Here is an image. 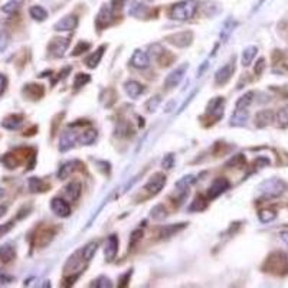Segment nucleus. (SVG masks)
Returning <instances> with one entry per match:
<instances>
[{"label": "nucleus", "instance_id": "obj_49", "mask_svg": "<svg viewBox=\"0 0 288 288\" xmlns=\"http://www.w3.org/2000/svg\"><path fill=\"white\" fill-rule=\"evenodd\" d=\"M130 277H131V270L127 271L126 275H124V277L121 278V287H126L127 282H128V279H130Z\"/></svg>", "mask_w": 288, "mask_h": 288}, {"label": "nucleus", "instance_id": "obj_26", "mask_svg": "<svg viewBox=\"0 0 288 288\" xmlns=\"http://www.w3.org/2000/svg\"><path fill=\"white\" fill-rule=\"evenodd\" d=\"M104 51H105V46L102 45L95 51V54L88 56V58H87V66H88V68H95L99 63V61H101V58H102V55H104Z\"/></svg>", "mask_w": 288, "mask_h": 288}, {"label": "nucleus", "instance_id": "obj_41", "mask_svg": "<svg viewBox=\"0 0 288 288\" xmlns=\"http://www.w3.org/2000/svg\"><path fill=\"white\" fill-rule=\"evenodd\" d=\"M90 48H91V45L88 44V42H80V44L77 45V48L72 51V55H74V56H78V55H81L82 52L88 51Z\"/></svg>", "mask_w": 288, "mask_h": 288}, {"label": "nucleus", "instance_id": "obj_27", "mask_svg": "<svg viewBox=\"0 0 288 288\" xmlns=\"http://www.w3.org/2000/svg\"><path fill=\"white\" fill-rule=\"evenodd\" d=\"M29 15H30V18L35 19L38 22H44L48 18V12L42 6H32L29 9Z\"/></svg>", "mask_w": 288, "mask_h": 288}, {"label": "nucleus", "instance_id": "obj_19", "mask_svg": "<svg viewBox=\"0 0 288 288\" xmlns=\"http://www.w3.org/2000/svg\"><path fill=\"white\" fill-rule=\"evenodd\" d=\"M169 42L173 44V45L180 46V48H185L190 44V39H192V33H188V32H183V33H177V35L169 36L167 38Z\"/></svg>", "mask_w": 288, "mask_h": 288}, {"label": "nucleus", "instance_id": "obj_50", "mask_svg": "<svg viewBox=\"0 0 288 288\" xmlns=\"http://www.w3.org/2000/svg\"><path fill=\"white\" fill-rule=\"evenodd\" d=\"M279 236H281V239L288 245V231H282V232L279 234Z\"/></svg>", "mask_w": 288, "mask_h": 288}, {"label": "nucleus", "instance_id": "obj_28", "mask_svg": "<svg viewBox=\"0 0 288 288\" xmlns=\"http://www.w3.org/2000/svg\"><path fill=\"white\" fill-rule=\"evenodd\" d=\"M75 164H77V162H66L63 163L62 166L59 167V170H58V179H66L69 174H71L72 171H74V169H75Z\"/></svg>", "mask_w": 288, "mask_h": 288}, {"label": "nucleus", "instance_id": "obj_33", "mask_svg": "<svg viewBox=\"0 0 288 288\" xmlns=\"http://www.w3.org/2000/svg\"><path fill=\"white\" fill-rule=\"evenodd\" d=\"M150 213H152V218H153L154 221H163V219L167 218V210H166V207L163 206V205H156L152 209Z\"/></svg>", "mask_w": 288, "mask_h": 288}, {"label": "nucleus", "instance_id": "obj_32", "mask_svg": "<svg viewBox=\"0 0 288 288\" xmlns=\"http://www.w3.org/2000/svg\"><path fill=\"white\" fill-rule=\"evenodd\" d=\"M258 218H260V221H261L262 224H270V222H272L277 218V212L272 210V209H264V210L260 212Z\"/></svg>", "mask_w": 288, "mask_h": 288}, {"label": "nucleus", "instance_id": "obj_29", "mask_svg": "<svg viewBox=\"0 0 288 288\" xmlns=\"http://www.w3.org/2000/svg\"><path fill=\"white\" fill-rule=\"evenodd\" d=\"M95 138H97V131L95 130H87V131H84L78 137L80 143L84 144V146H91V144L95 141Z\"/></svg>", "mask_w": 288, "mask_h": 288}, {"label": "nucleus", "instance_id": "obj_7", "mask_svg": "<svg viewBox=\"0 0 288 288\" xmlns=\"http://www.w3.org/2000/svg\"><path fill=\"white\" fill-rule=\"evenodd\" d=\"M235 66L234 63H226L222 68H219L215 74V82L218 85H225L226 82L229 81L234 75Z\"/></svg>", "mask_w": 288, "mask_h": 288}, {"label": "nucleus", "instance_id": "obj_44", "mask_svg": "<svg viewBox=\"0 0 288 288\" xmlns=\"http://www.w3.org/2000/svg\"><path fill=\"white\" fill-rule=\"evenodd\" d=\"M173 162H174L173 154H167V156L163 159V167H164V169H171V167H173Z\"/></svg>", "mask_w": 288, "mask_h": 288}, {"label": "nucleus", "instance_id": "obj_35", "mask_svg": "<svg viewBox=\"0 0 288 288\" xmlns=\"http://www.w3.org/2000/svg\"><path fill=\"white\" fill-rule=\"evenodd\" d=\"M277 121L279 127H288V105L282 107L277 113Z\"/></svg>", "mask_w": 288, "mask_h": 288}, {"label": "nucleus", "instance_id": "obj_40", "mask_svg": "<svg viewBox=\"0 0 288 288\" xmlns=\"http://www.w3.org/2000/svg\"><path fill=\"white\" fill-rule=\"evenodd\" d=\"M92 285H95V287L98 288H111L113 287V284H111V279L107 278V277H98V278L94 281V284Z\"/></svg>", "mask_w": 288, "mask_h": 288}, {"label": "nucleus", "instance_id": "obj_51", "mask_svg": "<svg viewBox=\"0 0 288 288\" xmlns=\"http://www.w3.org/2000/svg\"><path fill=\"white\" fill-rule=\"evenodd\" d=\"M206 66H207V61L206 62H203V65L200 66V69L198 71V77H202V74H203V71L206 69Z\"/></svg>", "mask_w": 288, "mask_h": 288}, {"label": "nucleus", "instance_id": "obj_2", "mask_svg": "<svg viewBox=\"0 0 288 288\" xmlns=\"http://www.w3.org/2000/svg\"><path fill=\"white\" fill-rule=\"evenodd\" d=\"M287 188V185L279 179H268L265 182H262L258 188V192L261 193L262 198L272 199L278 198L279 195L284 193V190Z\"/></svg>", "mask_w": 288, "mask_h": 288}, {"label": "nucleus", "instance_id": "obj_36", "mask_svg": "<svg viewBox=\"0 0 288 288\" xmlns=\"http://www.w3.org/2000/svg\"><path fill=\"white\" fill-rule=\"evenodd\" d=\"M234 27H235L234 20H228L225 25H224V29H222V32H221V38L224 39V42H225L226 39L229 38V35L234 32Z\"/></svg>", "mask_w": 288, "mask_h": 288}, {"label": "nucleus", "instance_id": "obj_21", "mask_svg": "<svg viewBox=\"0 0 288 288\" xmlns=\"http://www.w3.org/2000/svg\"><path fill=\"white\" fill-rule=\"evenodd\" d=\"M257 52H258V48L257 46H248L245 48L242 52V58H241V62H242L243 66H249L254 61V58L257 56Z\"/></svg>", "mask_w": 288, "mask_h": 288}, {"label": "nucleus", "instance_id": "obj_5", "mask_svg": "<svg viewBox=\"0 0 288 288\" xmlns=\"http://www.w3.org/2000/svg\"><path fill=\"white\" fill-rule=\"evenodd\" d=\"M164 185H166V176L163 173H156L154 176H152V179L146 183L144 189L152 195H157L164 188Z\"/></svg>", "mask_w": 288, "mask_h": 288}, {"label": "nucleus", "instance_id": "obj_39", "mask_svg": "<svg viewBox=\"0 0 288 288\" xmlns=\"http://www.w3.org/2000/svg\"><path fill=\"white\" fill-rule=\"evenodd\" d=\"M207 206V202L205 199L202 198V196H199V198L195 199V202L192 203V206H190V210H203V209H206Z\"/></svg>", "mask_w": 288, "mask_h": 288}, {"label": "nucleus", "instance_id": "obj_53", "mask_svg": "<svg viewBox=\"0 0 288 288\" xmlns=\"http://www.w3.org/2000/svg\"><path fill=\"white\" fill-rule=\"evenodd\" d=\"M3 196H5V190H3V189H2V188H0V200L3 199Z\"/></svg>", "mask_w": 288, "mask_h": 288}, {"label": "nucleus", "instance_id": "obj_31", "mask_svg": "<svg viewBox=\"0 0 288 288\" xmlns=\"http://www.w3.org/2000/svg\"><path fill=\"white\" fill-rule=\"evenodd\" d=\"M23 2L25 0H9L3 8H2V10L5 12V13H15V12H18L20 8H22V5H23Z\"/></svg>", "mask_w": 288, "mask_h": 288}, {"label": "nucleus", "instance_id": "obj_10", "mask_svg": "<svg viewBox=\"0 0 288 288\" xmlns=\"http://www.w3.org/2000/svg\"><path fill=\"white\" fill-rule=\"evenodd\" d=\"M131 66L135 68V69H146V68H149V65H150V58H149V55L146 54L144 51H140V49H137L134 51V54L131 56Z\"/></svg>", "mask_w": 288, "mask_h": 288}, {"label": "nucleus", "instance_id": "obj_18", "mask_svg": "<svg viewBox=\"0 0 288 288\" xmlns=\"http://www.w3.org/2000/svg\"><path fill=\"white\" fill-rule=\"evenodd\" d=\"M124 90H126L127 95H128L130 98H137V97L143 92L144 88L140 82L127 81L126 84H124Z\"/></svg>", "mask_w": 288, "mask_h": 288}, {"label": "nucleus", "instance_id": "obj_20", "mask_svg": "<svg viewBox=\"0 0 288 288\" xmlns=\"http://www.w3.org/2000/svg\"><path fill=\"white\" fill-rule=\"evenodd\" d=\"M246 120H248V110H235L231 117V126L242 127L246 124Z\"/></svg>", "mask_w": 288, "mask_h": 288}, {"label": "nucleus", "instance_id": "obj_13", "mask_svg": "<svg viewBox=\"0 0 288 288\" xmlns=\"http://www.w3.org/2000/svg\"><path fill=\"white\" fill-rule=\"evenodd\" d=\"M69 45V39H54L49 45V51L54 56H62Z\"/></svg>", "mask_w": 288, "mask_h": 288}, {"label": "nucleus", "instance_id": "obj_23", "mask_svg": "<svg viewBox=\"0 0 288 288\" xmlns=\"http://www.w3.org/2000/svg\"><path fill=\"white\" fill-rule=\"evenodd\" d=\"M254 97H255V92H254V91L246 92L245 95H242L241 98L236 101L235 110H248V107L251 105L252 101H254Z\"/></svg>", "mask_w": 288, "mask_h": 288}, {"label": "nucleus", "instance_id": "obj_4", "mask_svg": "<svg viewBox=\"0 0 288 288\" xmlns=\"http://www.w3.org/2000/svg\"><path fill=\"white\" fill-rule=\"evenodd\" d=\"M231 183L229 180L225 177H219L212 182V185L209 186V192H207V196L210 199H216L218 196H221L222 193H225L226 190L229 189Z\"/></svg>", "mask_w": 288, "mask_h": 288}, {"label": "nucleus", "instance_id": "obj_17", "mask_svg": "<svg viewBox=\"0 0 288 288\" xmlns=\"http://www.w3.org/2000/svg\"><path fill=\"white\" fill-rule=\"evenodd\" d=\"M22 124H23V117H22V116H18V114H12V116L6 117L2 121V126L5 127L6 130H12V131L20 128Z\"/></svg>", "mask_w": 288, "mask_h": 288}, {"label": "nucleus", "instance_id": "obj_54", "mask_svg": "<svg viewBox=\"0 0 288 288\" xmlns=\"http://www.w3.org/2000/svg\"><path fill=\"white\" fill-rule=\"evenodd\" d=\"M144 2H150V0H144Z\"/></svg>", "mask_w": 288, "mask_h": 288}, {"label": "nucleus", "instance_id": "obj_16", "mask_svg": "<svg viewBox=\"0 0 288 288\" xmlns=\"http://www.w3.org/2000/svg\"><path fill=\"white\" fill-rule=\"evenodd\" d=\"M272 120H274V113L271 110H262L255 117V126L258 128H264L268 126Z\"/></svg>", "mask_w": 288, "mask_h": 288}, {"label": "nucleus", "instance_id": "obj_24", "mask_svg": "<svg viewBox=\"0 0 288 288\" xmlns=\"http://www.w3.org/2000/svg\"><path fill=\"white\" fill-rule=\"evenodd\" d=\"M111 18H113L111 9H110L108 6H104L102 9L99 10L98 16H97V25H98L99 27L107 26L108 23L111 22Z\"/></svg>", "mask_w": 288, "mask_h": 288}, {"label": "nucleus", "instance_id": "obj_38", "mask_svg": "<svg viewBox=\"0 0 288 288\" xmlns=\"http://www.w3.org/2000/svg\"><path fill=\"white\" fill-rule=\"evenodd\" d=\"M141 238H143V231H141V229H135V231H133V234L130 236V242H128V249H133Z\"/></svg>", "mask_w": 288, "mask_h": 288}, {"label": "nucleus", "instance_id": "obj_47", "mask_svg": "<svg viewBox=\"0 0 288 288\" xmlns=\"http://www.w3.org/2000/svg\"><path fill=\"white\" fill-rule=\"evenodd\" d=\"M12 228H13V222H8V224H5V225L0 226V236H3V235L8 234Z\"/></svg>", "mask_w": 288, "mask_h": 288}, {"label": "nucleus", "instance_id": "obj_12", "mask_svg": "<svg viewBox=\"0 0 288 288\" xmlns=\"http://www.w3.org/2000/svg\"><path fill=\"white\" fill-rule=\"evenodd\" d=\"M77 140H78V135H77L75 131H69V130L63 131L61 138H59V150L61 152H68L69 149L74 147V144H75Z\"/></svg>", "mask_w": 288, "mask_h": 288}, {"label": "nucleus", "instance_id": "obj_8", "mask_svg": "<svg viewBox=\"0 0 288 288\" xmlns=\"http://www.w3.org/2000/svg\"><path fill=\"white\" fill-rule=\"evenodd\" d=\"M77 26H78V18L75 15H68L61 20H58L54 25V29L58 32H69V30H74Z\"/></svg>", "mask_w": 288, "mask_h": 288}, {"label": "nucleus", "instance_id": "obj_48", "mask_svg": "<svg viewBox=\"0 0 288 288\" xmlns=\"http://www.w3.org/2000/svg\"><path fill=\"white\" fill-rule=\"evenodd\" d=\"M6 87H8V78H6L3 74H0V94H3V92H5Z\"/></svg>", "mask_w": 288, "mask_h": 288}, {"label": "nucleus", "instance_id": "obj_45", "mask_svg": "<svg viewBox=\"0 0 288 288\" xmlns=\"http://www.w3.org/2000/svg\"><path fill=\"white\" fill-rule=\"evenodd\" d=\"M8 45H9V39H8V36L0 33V52H3V51L8 48Z\"/></svg>", "mask_w": 288, "mask_h": 288}, {"label": "nucleus", "instance_id": "obj_43", "mask_svg": "<svg viewBox=\"0 0 288 288\" xmlns=\"http://www.w3.org/2000/svg\"><path fill=\"white\" fill-rule=\"evenodd\" d=\"M159 104H160V98H159V97H154L153 99H150V101L147 102V105H146V107H147V111H150V113H152V111H156V108H157Z\"/></svg>", "mask_w": 288, "mask_h": 288}, {"label": "nucleus", "instance_id": "obj_25", "mask_svg": "<svg viewBox=\"0 0 288 288\" xmlns=\"http://www.w3.org/2000/svg\"><path fill=\"white\" fill-rule=\"evenodd\" d=\"M186 225H188V224H177V225L164 226V228H162V231H160V236H162V238H170V236H173L174 234H177L179 231L185 229Z\"/></svg>", "mask_w": 288, "mask_h": 288}, {"label": "nucleus", "instance_id": "obj_14", "mask_svg": "<svg viewBox=\"0 0 288 288\" xmlns=\"http://www.w3.org/2000/svg\"><path fill=\"white\" fill-rule=\"evenodd\" d=\"M16 257V249L12 243H5L0 246V261L3 264H9Z\"/></svg>", "mask_w": 288, "mask_h": 288}, {"label": "nucleus", "instance_id": "obj_46", "mask_svg": "<svg viewBox=\"0 0 288 288\" xmlns=\"http://www.w3.org/2000/svg\"><path fill=\"white\" fill-rule=\"evenodd\" d=\"M264 68H265V59L261 58V59H258V62L255 65V74H257V75H261Z\"/></svg>", "mask_w": 288, "mask_h": 288}, {"label": "nucleus", "instance_id": "obj_37", "mask_svg": "<svg viewBox=\"0 0 288 288\" xmlns=\"http://www.w3.org/2000/svg\"><path fill=\"white\" fill-rule=\"evenodd\" d=\"M90 80V75H87V74H78V75L75 77V80H74V87H75V88H81L85 84H88Z\"/></svg>", "mask_w": 288, "mask_h": 288}, {"label": "nucleus", "instance_id": "obj_3", "mask_svg": "<svg viewBox=\"0 0 288 288\" xmlns=\"http://www.w3.org/2000/svg\"><path fill=\"white\" fill-rule=\"evenodd\" d=\"M189 68V65L188 63H183V65H180L179 68H176L174 71H171L169 75H167V78L164 80V85H166V88H176L177 85H179L182 80L185 78V72L186 69Z\"/></svg>", "mask_w": 288, "mask_h": 288}, {"label": "nucleus", "instance_id": "obj_30", "mask_svg": "<svg viewBox=\"0 0 288 288\" xmlns=\"http://www.w3.org/2000/svg\"><path fill=\"white\" fill-rule=\"evenodd\" d=\"M48 188L44 180L39 179V177H30L29 179V189L30 192H45V189Z\"/></svg>", "mask_w": 288, "mask_h": 288}, {"label": "nucleus", "instance_id": "obj_6", "mask_svg": "<svg viewBox=\"0 0 288 288\" xmlns=\"http://www.w3.org/2000/svg\"><path fill=\"white\" fill-rule=\"evenodd\" d=\"M51 209L55 215L59 218H68L71 215V207L68 205V202H65L61 198H54L51 200Z\"/></svg>", "mask_w": 288, "mask_h": 288}, {"label": "nucleus", "instance_id": "obj_34", "mask_svg": "<svg viewBox=\"0 0 288 288\" xmlns=\"http://www.w3.org/2000/svg\"><path fill=\"white\" fill-rule=\"evenodd\" d=\"M0 162L3 163L8 169H16V166L19 164V160L16 159L15 154H5V156L0 159Z\"/></svg>", "mask_w": 288, "mask_h": 288}, {"label": "nucleus", "instance_id": "obj_15", "mask_svg": "<svg viewBox=\"0 0 288 288\" xmlns=\"http://www.w3.org/2000/svg\"><path fill=\"white\" fill-rule=\"evenodd\" d=\"M82 193V186L80 182H71L66 188H65V195L68 196V199L69 200H72V202H75V200H78L80 199V196H81Z\"/></svg>", "mask_w": 288, "mask_h": 288}, {"label": "nucleus", "instance_id": "obj_52", "mask_svg": "<svg viewBox=\"0 0 288 288\" xmlns=\"http://www.w3.org/2000/svg\"><path fill=\"white\" fill-rule=\"evenodd\" d=\"M6 210H8V207H6V206H0V218H2V216L6 213Z\"/></svg>", "mask_w": 288, "mask_h": 288}, {"label": "nucleus", "instance_id": "obj_22", "mask_svg": "<svg viewBox=\"0 0 288 288\" xmlns=\"http://www.w3.org/2000/svg\"><path fill=\"white\" fill-rule=\"evenodd\" d=\"M97 249H98V243L95 241L92 242H88L84 248H82V260L84 261H91L94 258V255L97 254Z\"/></svg>", "mask_w": 288, "mask_h": 288}, {"label": "nucleus", "instance_id": "obj_42", "mask_svg": "<svg viewBox=\"0 0 288 288\" xmlns=\"http://www.w3.org/2000/svg\"><path fill=\"white\" fill-rule=\"evenodd\" d=\"M13 277L12 275H9V274H6L5 271L0 270V284L2 285H6V284H10L12 281H13Z\"/></svg>", "mask_w": 288, "mask_h": 288}, {"label": "nucleus", "instance_id": "obj_11", "mask_svg": "<svg viewBox=\"0 0 288 288\" xmlns=\"http://www.w3.org/2000/svg\"><path fill=\"white\" fill-rule=\"evenodd\" d=\"M224 105H225V99L222 97H215L213 99H210L209 104H207V114H210L216 120H219L224 116Z\"/></svg>", "mask_w": 288, "mask_h": 288}, {"label": "nucleus", "instance_id": "obj_1", "mask_svg": "<svg viewBox=\"0 0 288 288\" xmlns=\"http://www.w3.org/2000/svg\"><path fill=\"white\" fill-rule=\"evenodd\" d=\"M198 0H183V2H179V3H176L170 9V18L173 20H179V22L192 19L195 16L196 10H198Z\"/></svg>", "mask_w": 288, "mask_h": 288}, {"label": "nucleus", "instance_id": "obj_9", "mask_svg": "<svg viewBox=\"0 0 288 288\" xmlns=\"http://www.w3.org/2000/svg\"><path fill=\"white\" fill-rule=\"evenodd\" d=\"M118 252V238L117 235H110L107 238V242H105V249H104V255H105V260L108 262L114 261L116 257H117Z\"/></svg>", "mask_w": 288, "mask_h": 288}]
</instances>
